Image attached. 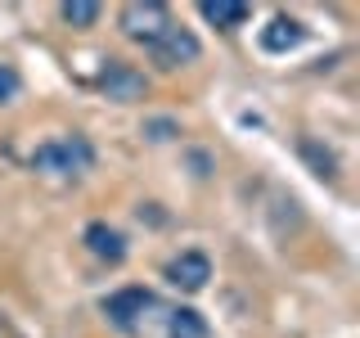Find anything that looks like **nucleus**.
I'll list each match as a JSON object with an SVG mask.
<instances>
[{
    "instance_id": "nucleus-1",
    "label": "nucleus",
    "mask_w": 360,
    "mask_h": 338,
    "mask_svg": "<svg viewBox=\"0 0 360 338\" xmlns=\"http://www.w3.org/2000/svg\"><path fill=\"white\" fill-rule=\"evenodd\" d=\"M32 172H50V176H82L95 167V144L86 135H59L32 149Z\"/></svg>"
},
{
    "instance_id": "nucleus-2",
    "label": "nucleus",
    "mask_w": 360,
    "mask_h": 338,
    "mask_svg": "<svg viewBox=\"0 0 360 338\" xmlns=\"http://www.w3.org/2000/svg\"><path fill=\"white\" fill-rule=\"evenodd\" d=\"M117 27L127 32L131 41L153 45L167 27H172V14H167V5H158V0H131V5H122Z\"/></svg>"
},
{
    "instance_id": "nucleus-3",
    "label": "nucleus",
    "mask_w": 360,
    "mask_h": 338,
    "mask_svg": "<svg viewBox=\"0 0 360 338\" xmlns=\"http://www.w3.org/2000/svg\"><path fill=\"white\" fill-rule=\"evenodd\" d=\"M144 50H149L153 63H162V68H185V63H194L198 54H202V41H198L189 27L172 23V27H167L153 45H144Z\"/></svg>"
},
{
    "instance_id": "nucleus-4",
    "label": "nucleus",
    "mask_w": 360,
    "mask_h": 338,
    "mask_svg": "<svg viewBox=\"0 0 360 338\" xmlns=\"http://www.w3.org/2000/svg\"><path fill=\"white\" fill-rule=\"evenodd\" d=\"M99 86H104L108 99H117V104H135V99L149 95V82H144L140 68L122 63V59H108V68L99 73Z\"/></svg>"
},
{
    "instance_id": "nucleus-5",
    "label": "nucleus",
    "mask_w": 360,
    "mask_h": 338,
    "mask_svg": "<svg viewBox=\"0 0 360 338\" xmlns=\"http://www.w3.org/2000/svg\"><path fill=\"white\" fill-rule=\"evenodd\" d=\"M153 307V293L149 289H140V284H131V289H117V293H108L104 298V315L112 325H117L122 334H131L135 325H140V315Z\"/></svg>"
},
{
    "instance_id": "nucleus-6",
    "label": "nucleus",
    "mask_w": 360,
    "mask_h": 338,
    "mask_svg": "<svg viewBox=\"0 0 360 338\" xmlns=\"http://www.w3.org/2000/svg\"><path fill=\"white\" fill-rule=\"evenodd\" d=\"M167 280H172L176 289H185V293H198V289L212 280L207 253H198V248H185L180 257H172V262H167Z\"/></svg>"
},
{
    "instance_id": "nucleus-7",
    "label": "nucleus",
    "mask_w": 360,
    "mask_h": 338,
    "mask_svg": "<svg viewBox=\"0 0 360 338\" xmlns=\"http://www.w3.org/2000/svg\"><path fill=\"white\" fill-rule=\"evenodd\" d=\"M82 244L99 257V262H112V266L127 257V234H122L117 225H108V221H90L86 234H82Z\"/></svg>"
},
{
    "instance_id": "nucleus-8",
    "label": "nucleus",
    "mask_w": 360,
    "mask_h": 338,
    "mask_svg": "<svg viewBox=\"0 0 360 338\" xmlns=\"http://www.w3.org/2000/svg\"><path fill=\"white\" fill-rule=\"evenodd\" d=\"M302 41H307V27H302L297 18H288V14L270 18L262 27V50L266 54H288V50H297Z\"/></svg>"
},
{
    "instance_id": "nucleus-9",
    "label": "nucleus",
    "mask_w": 360,
    "mask_h": 338,
    "mask_svg": "<svg viewBox=\"0 0 360 338\" xmlns=\"http://www.w3.org/2000/svg\"><path fill=\"white\" fill-rule=\"evenodd\" d=\"M198 14L207 23H217V27H225V32H234L252 18V5H243V0H202Z\"/></svg>"
},
{
    "instance_id": "nucleus-10",
    "label": "nucleus",
    "mask_w": 360,
    "mask_h": 338,
    "mask_svg": "<svg viewBox=\"0 0 360 338\" xmlns=\"http://www.w3.org/2000/svg\"><path fill=\"white\" fill-rule=\"evenodd\" d=\"M167 338H207V320L194 307H176L167 315Z\"/></svg>"
},
{
    "instance_id": "nucleus-11",
    "label": "nucleus",
    "mask_w": 360,
    "mask_h": 338,
    "mask_svg": "<svg viewBox=\"0 0 360 338\" xmlns=\"http://www.w3.org/2000/svg\"><path fill=\"white\" fill-rule=\"evenodd\" d=\"M99 14H104V9H99L95 0H68V5H59V18L68 27H95Z\"/></svg>"
},
{
    "instance_id": "nucleus-12",
    "label": "nucleus",
    "mask_w": 360,
    "mask_h": 338,
    "mask_svg": "<svg viewBox=\"0 0 360 338\" xmlns=\"http://www.w3.org/2000/svg\"><path fill=\"white\" fill-rule=\"evenodd\" d=\"M18 90H22L18 68H14V63H0V104H14V99H18Z\"/></svg>"
},
{
    "instance_id": "nucleus-13",
    "label": "nucleus",
    "mask_w": 360,
    "mask_h": 338,
    "mask_svg": "<svg viewBox=\"0 0 360 338\" xmlns=\"http://www.w3.org/2000/svg\"><path fill=\"white\" fill-rule=\"evenodd\" d=\"M302 154H307V158H311V163H315V176H324V180H333V154H329V149H324V154H320V149H315V144H311V140H302Z\"/></svg>"
},
{
    "instance_id": "nucleus-14",
    "label": "nucleus",
    "mask_w": 360,
    "mask_h": 338,
    "mask_svg": "<svg viewBox=\"0 0 360 338\" xmlns=\"http://www.w3.org/2000/svg\"><path fill=\"white\" fill-rule=\"evenodd\" d=\"M144 135H149V140H172V135H180V127H176L172 118H158V122L144 127Z\"/></svg>"
}]
</instances>
